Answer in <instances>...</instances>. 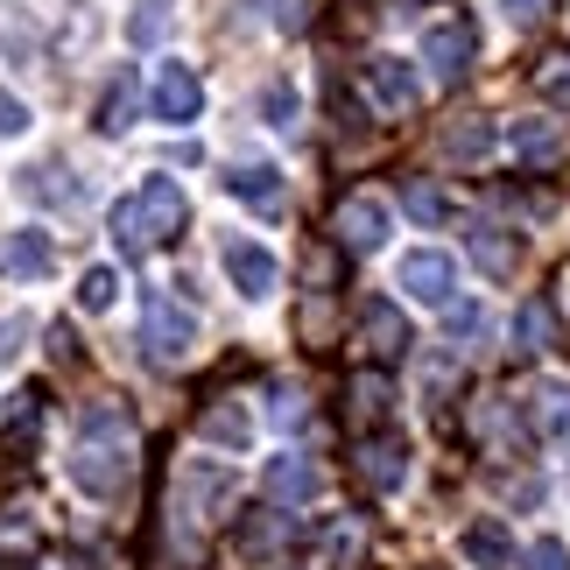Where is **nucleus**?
Returning <instances> with one entry per match:
<instances>
[{
	"mask_svg": "<svg viewBox=\"0 0 570 570\" xmlns=\"http://www.w3.org/2000/svg\"><path fill=\"white\" fill-rule=\"evenodd\" d=\"M71 479H78V493H92V500L127 493V479H135V415H127L120 402H92L78 415Z\"/></svg>",
	"mask_w": 570,
	"mask_h": 570,
	"instance_id": "1",
	"label": "nucleus"
},
{
	"mask_svg": "<svg viewBox=\"0 0 570 570\" xmlns=\"http://www.w3.org/2000/svg\"><path fill=\"white\" fill-rule=\"evenodd\" d=\"M324 493V472L311 465V458H275L268 465V500H282V508H303V500Z\"/></svg>",
	"mask_w": 570,
	"mask_h": 570,
	"instance_id": "11",
	"label": "nucleus"
},
{
	"mask_svg": "<svg viewBox=\"0 0 570 570\" xmlns=\"http://www.w3.org/2000/svg\"><path fill=\"white\" fill-rule=\"evenodd\" d=\"M465 557H472L479 570H508V563H514L508 521H472V529H465Z\"/></svg>",
	"mask_w": 570,
	"mask_h": 570,
	"instance_id": "15",
	"label": "nucleus"
},
{
	"mask_svg": "<svg viewBox=\"0 0 570 570\" xmlns=\"http://www.w3.org/2000/svg\"><path fill=\"white\" fill-rule=\"evenodd\" d=\"M508 14L514 21H535V14H550V0H508Z\"/></svg>",
	"mask_w": 570,
	"mask_h": 570,
	"instance_id": "36",
	"label": "nucleus"
},
{
	"mask_svg": "<svg viewBox=\"0 0 570 570\" xmlns=\"http://www.w3.org/2000/svg\"><path fill=\"white\" fill-rule=\"evenodd\" d=\"M402 205H409V218H423V226H436V218L451 212V197L436 190V184H415V177H409V190H402Z\"/></svg>",
	"mask_w": 570,
	"mask_h": 570,
	"instance_id": "25",
	"label": "nucleus"
},
{
	"mask_svg": "<svg viewBox=\"0 0 570 570\" xmlns=\"http://www.w3.org/2000/svg\"><path fill=\"white\" fill-rule=\"evenodd\" d=\"M275 423H282V430H296V423H311V402H303V394H296V387H282V394H275Z\"/></svg>",
	"mask_w": 570,
	"mask_h": 570,
	"instance_id": "31",
	"label": "nucleus"
},
{
	"mask_svg": "<svg viewBox=\"0 0 570 570\" xmlns=\"http://www.w3.org/2000/svg\"><path fill=\"white\" fill-rule=\"evenodd\" d=\"M275 21H282V29H289V36H296V29H303V21H311V0H282V14H275Z\"/></svg>",
	"mask_w": 570,
	"mask_h": 570,
	"instance_id": "34",
	"label": "nucleus"
},
{
	"mask_svg": "<svg viewBox=\"0 0 570 570\" xmlns=\"http://www.w3.org/2000/svg\"><path fill=\"white\" fill-rule=\"evenodd\" d=\"M218 261H226V275H233V289L239 296H268L275 289V254L261 247V239H226V247H218Z\"/></svg>",
	"mask_w": 570,
	"mask_h": 570,
	"instance_id": "7",
	"label": "nucleus"
},
{
	"mask_svg": "<svg viewBox=\"0 0 570 570\" xmlns=\"http://www.w3.org/2000/svg\"><path fill=\"white\" fill-rule=\"evenodd\" d=\"M184 226H190V197H184L177 177H141L135 197H120V205H114V247H120L127 261L169 247Z\"/></svg>",
	"mask_w": 570,
	"mask_h": 570,
	"instance_id": "2",
	"label": "nucleus"
},
{
	"mask_svg": "<svg viewBox=\"0 0 570 570\" xmlns=\"http://www.w3.org/2000/svg\"><path fill=\"white\" fill-rule=\"evenodd\" d=\"M402 444H394V436H366V444H360V479H366V487H374V493H394V487H402Z\"/></svg>",
	"mask_w": 570,
	"mask_h": 570,
	"instance_id": "13",
	"label": "nucleus"
},
{
	"mask_svg": "<svg viewBox=\"0 0 570 570\" xmlns=\"http://www.w3.org/2000/svg\"><path fill=\"white\" fill-rule=\"evenodd\" d=\"M169 29H177V0H135V14H127V36H135V50H156Z\"/></svg>",
	"mask_w": 570,
	"mask_h": 570,
	"instance_id": "17",
	"label": "nucleus"
},
{
	"mask_svg": "<svg viewBox=\"0 0 570 570\" xmlns=\"http://www.w3.org/2000/svg\"><path fill=\"white\" fill-rule=\"evenodd\" d=\"M114 296H120V275L114 268H85V282H78V311H114Z\"/></svg>",
	"mask_w": 570,
	"mask_h": 570,
	"instance_id": "24",
	"label": "nucleus"
},
{
	"mask_svg": "<svg viewBox=\"0 0 570 570\" xmlns=\"http://www.w3.org/2000/svg\"><path fill=\"white\" fill-rule=\"evenodd\" d=\"M21 338H29V324H21V317H0V360H14Z\"/></svg>",
	"mask_w": 570,
	"mask_h": 570,
	"instance_id": "33",
	"label": "nucleus"
},
{
	"mask_svg": "<svg viewBox=\"0 0 570 570\" xmlns=\"http://www.w3.org/2000/svg\"><path fill=\"white\" fill-rule=\"evenodd\" d=\"M402 289L415 303H436V311H451V289H458V268H451V254H436V247H415L402 261Z\"/></svg>",
	"mask_w": 570,
	"mask_h": 570,
	"instance_id": "5",
	"label": "nucleus"
},
{
	"mask_svg": "<svg viewBox=\"0 0 570 570\" xmlns=\"http://www.w3.org/2000/svg\"><path fill=\"white\" fill-rule=\"evenodd\" d=\"M127 114H135V71H120L106 85V106H99V135H127Z\"/></svg>",
	"mask_w": 570,
	"mask_h": 570,
	"instance_id": "21",
	"label": "nucleus"
},
{
	"mask_svg": "<svg viewBox=\"0 0 570 570\" xmlns=\"http://www.w3.org/2000/svg\"><path fill=\"white\" fill-rule=\"evenodd\" d=\"M529 570H570V550L557 535H542V542H529Z\"/></svg>",
	"mask_w": 570,
	"mask_h": 570,
	"instance_id": "30",
	"label": "nucleus"
},
{
	"mask_svg": "<svg viewBox=\"0 0 570 570\" xmlns=\"http://www.w3.org/2000/svg\"><path fill=\"white\" fill-rule=\"evenodd\" d=\"M423 57L436 63V78H444V85L465 78V71H472V57H479V29H472V14H444V21H430Z\"/></svg>",
	"mask_w": 570,
	"mask_h": 570,
	"instance_id": "4",
	"label": "nucleus"
},
{
	"mask_svg": "<svg viewBox=\"0 0 570 570\" xmlns=\"http://www.w3.org/2000/svg\"><path fill=\"white\" fill-rule=\"evenodd\" d=\"M57 177H63L57 163H42V169H29V197H42V205H71L78 190H71V184H57Z\"/></svg>",
	"mask_w": 570,
	"mask_h": 570,
	"instance_id": "26",
	"label": "nucleus"
},
{
	"mask_svg": "<svg viewBox=\"0 0 570 570\" xmlns=\"http://www.w3.org/2000/svg\"><path fill=\"white\" fill-rule=\"evenodd\" d=\"M197 106H205L197 71H190V63H163V71H156V120L184 127V120H197Z\"/></svg>",
	"mask_w": 570,
	"mask_h": 570,
	"instance_id": "9",
	"label": "nucleus"
},
{
	"mask_svg": "<svg viewBox=\"0 0 570 570\" xmlns=\"http://www.w3.org/2000/svg\"><path fill=\"white\" fill-rule=\"evenodd\" d=\"M514 156L535 163V169L557 163V156H563V127H557V120H514Z\"/></svg>",
	"mask_w": 570,
	"mask_h": 570,
	"instance_id": "16",
	"label": "nucleus"
},
{
	"mask_svg": "<svg viewBox=\"0 0 570 570\" xmlns=\"http://www.w3.org/2000/svg\"><path fill=\"white\" fill-rule=\"evenodd\" d=\"M387 402H394V387H387L381 374H360V381H353V409H360V415H387Z\"/></svg>",
	"mask_w": 570,
	"mask_h": 570,
	"instance_id": "27",
	"label": "nucleus"
},
{
	"mask_svg": "<svg viewBox=\"0 0 570 570\" xmlns=\"http://www.w3.org/2000/svg\"><path fill=\"white\" fill-rule=\"evenodd\" d=\"M21 127H29V106L14 92H0V135H21Z\"/></svg>",
	"mask_w": 570,
	"mask_h": 570,
	"instance_id": "32",
	"label": "nucleus"
},
{
	"mask_svg": "<svg viewBox=\"0 0 570 570\" xmlns=\"http://www.w3.org/2000/svg\"><path fill=\"white\" fill-rule=\"evenodd\" d=\"M197 436H212V444H247V409H205L197 415Z\"/></svg>",
	"mask_w": 570,
	"mask_h": 570,
	"instance_id": "23",
	"label": "nucleus"
},
{
	"mask_svg": "<svg viewBox=\"0 0 570 570\" xmlns=\"http://www.w3.org/2000/svg\"><path fill=\"white\" fill-rule=\"evenodd\" d=\"M332 233H338L353 254H374L381 239H387V205H381V197H366V190H360V197H345L338 218H332Z\"/></svg>",
	"mask_w": 570,
	"mask_h": 570,
	"instance_id": "8",
	"label": "nucleus"
},
{
	"mask_svg": "<svg viewBox=\"0 0 570 570\" xmlns=\"http://www.w3.org/2000/svg\"><path fill=\"white\" fill-rule=\"evenodd\" d=\"M275 542H282V521H247V529H239V550L247 557H268Z\"/></svg>",
	"mask_w": 570,
	"mask_h": 570,
	"instance_id": "29",
	"label": "nucleus"
},
{
	"mask_svg": "<svg viewBox=\"0 0 570 570\" xmlns=\"http://www.w3.org/2000/svg\"><path fill=\"white\" fill-rule=\"evenodd\" d=\"M360 345H366L374 360H402V353H409V317L394 311V303L374 296V303L360 311Z\"/></svg>",
	"mask_w": 570,
	"mask_h": 570,
	"instance_id": "10",
	"label": "nucleus"
},
{
	"mask_svg": "<svg viewBox=\"0 0 570 570\" xmlns=\"http://www.w3.org/2000/svg\"><path fill=\"white\" fill-rule=\"evenodd\" d=\"M487 148H493V127H487V120H458L451 135H444V156H451V163H479Z\"/></svg>",
	"mask_w": 570,
	"mask_h": 570,
	"instance_id": "22",
	"label": "nucleus"
},
{
	"mask_svg": "<svg viewBox=\"0 0 570 570\" xmlns=\"http://www.w3.org/2000/svg\"><path fill=\"white\" fill-rule=\"evenodd\" d=\"M261 114H268V127H296V92L289 85H268V92H261Z\"/></svg>",
	"mask_w": 570,
	"mask_h": 570,
	"instance_id": "28",
	"label": "nucleus"
},
{
	"mask_svg": "<svg viewBox=\"0 0 570 570\" xmlns=\"http://www.w3.org/2000/svg\"><path fill=\"white\" fill-rule=\"evenodd\" d=\"M190 345H197V317L169 289H148L141 296V353L156 360V366H184Z\"/></svg>",
	"mask_w": 570,
	"mask_h": 570,
	"instance_id": "3",
	"label": "nucleus"
},
{
	"mask_svg": "<svg viewBox=\"0 0 570 570\" xmlns=\"http://www.w3.org/2000/svg\"><path fill=\"white\" fill-rule=\"evenodd\" d=\"M542 85H550V92H563V85H570V57H550V71H542Z\"/></svg>",
	"mask_w": 570,
	"mask_h": 570,
	"instance_id": "35",
	"label": "nucleus"
},
{
	"mask_svg": "<svg viewBox=\"0 0 570 570\" xmlns=\"http://www.w3.org/2000/svg\"><path fill=\"white\" fill-rule=\"evenodd\" d=\"M535 430L550 436V444H570V381L535 394Z\"/></svg>",
	"mask_w": 570,
	"mask_h": 570,
	"instance_id": "19",
	"label": "nucleus"
},
{
	"mask_svg": "<svg viewBox=\"0 0 570 570\" xmlns=\"http://www.w3.org/2000/svg\"><path fill=\"white\" fill-rule=\"evenodd\" d=\"M366 92L381 99V114H415L423 78H415V63H402V57H374L366 63Z\"/></svg>",
	"mask_w": 570,
	"mask_h": 570,
	"instance_id": "6",
	"label": "nucleus"
},
{
	"mask_svg": "<svg viewBox=\"0 0 570 570\" xmlns=\"http://www.w3.org/2000/svg\"><path fill=\"white\" fill-rule=\"evenodd\" d=\"M226 190L239 197V205H254L261 218H275V212H282V169H268V163H247V169H233V177H226Z\"/></svg>",
	"mask_w": 570,
	"mask_h": 570,
	"instance_id": "12",
	"label": "nucleus"
},
{
	"mask_svg": "<svg viewBox=\"0 0 570 570\" xmlns=\"http://www.w3.org/2000/svg\"><path fill=\"white\" fill-rule=\"evenodd\" d=\"M472 261L487 275H514L521 268V239L508 226H472Z\"/></svg>",
	"mask_w": 570,
	"mask_h": 570,
	"instance_id": "14",
	"label": "nucleus"
},
{
	"mask_svg": "<svg viewBox=\"0 0 570 570\" xmlns=\"http://www.w3.org/2000/svg\"><path fill=\"white\" fill-rule=\"evenodd\" d=\"M0 261H8L14 275H29V282H36V275H50V239H42L36 226H21L8 247H0Z\"/></svg>",
	"mask_w": 570,
	"mask_h": 570,
	"instance_id": "18",
	"label": "nucleus"
},
{
	"mask_svg": "<svg viewBox=\"0 0 570 570\" xmlns=\"http://www.w3.org/2000/svg\"><path fill=\"white\" fill-rule=\"evenodd\" d=\"M557 338V311H550V303H521V317H514V345H521V353H542V345H550Z\"/></svg>",
	"mask_w": 570,
	"mask_h": 570,
	"instance_id": "20",
	"label": "nucleus"
}]
</instances>
